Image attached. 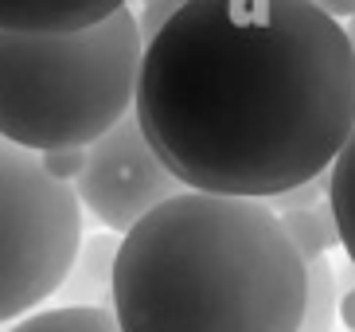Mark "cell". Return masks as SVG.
I'll list each match as a JSON object with an SVG mask.
<instances>
[{
	"instance_id": "1",
	"label": "cell",
	"mask_w": 355,
	"mask_h": 332,
	"mask_svg": "<svg viewBox=\"0 0 355 332\" xmlns=\"http://www.w3.org/2000/svg\"><path fill=\"white\" fill-rule=\"evenodd\" d=\"M133 122L180 188L270 199L355 133V55L313 0H188L145 43Z\"/></svg>"
},
{
	"instance_id": "2",
	"label": "cell",
	"mask_w": 355,
	"mask_h": 332,
	"mask_svg": "<svg viewBox=\"0 0 355 332\" xmlns=\"http://www.w3.org/2000/svg\"><path fill=\"white\" fill-rule=\"evenodd\" d=\"M304 262L258 199L180 192L121 235L117 332H297Z\"/></svg>"
},
{
	"instance_id": "3",
	"label": "cell",
	"mask_w": 355,
	"mask_h": 332,
	"mask_svg": "<svg viewBox=\"0 0 355 332\" xmlns=\"http://www.w3.org/2000/svg\"><path fill=\"white\" fill-rule=\"evenodd\" d=\"M141 55L125 4L74 35L0 31V141L35 156L90 149L133 114Z\"/></svg>"
},
{
	"instance_id": "4",
	"label": "cell",
	"mask_w": 355,
	"mask_h": 332,
	"mask_svg": "<svg viewBox=\"0 0 355 332\" xmlns=\"http://www.w3.org/2000/svg\"><path fill=\"white\" fill-rule=\"evenodd\" d=\"M83 242V208L71 184L40 156L0 141V324L40 313L63 285Z\"/></svg>"
},
{
	"instance_id": "5",
	"label": "cell",
	"mask_w": 355,
	"mask_h": 332,
	"mask_svg": "<svg viewBox=\"0 0 355 332\" xmlns=\"http://www.w3.org/2000/svg\"><path fill=\"white\" fill-rule=\"evenodd\" d=\"M180 192L184 188L172 180V172L148 149L133 114L121 117L110 133L98 137L94 145L86 149V168L83 176L74 180L78 208H86L94 215V223H102L117 239L129 235L160 204L176 199Z\"/></svg>"
},
{
	"instance_id": "6",
	"label": "cell",
	"mask_w": 355,
	"mask_h": 332,
	"mask_svg": "<svg viewBox=\"0 0 355 332\" xmlns=\"http://www.w3.org/2000/svg\"><path fill=\"white\" fill-rule=\"evenodd\" d=\"M117 247H121V239L110 235V231L83 235V242L74 250L71 270H67L63 285L55 293V305H59V309H102V313H110V305H114Z\"/></svg>"
},
{
	"instance_id": "7",
	"label": "cell",
	"mask_w": 355,
	"mask_h": 332,
	"mask_svg": "<svg viewBox=\"0 0 355 332\" xmlns=\"http://www.w3.org/2000/svg\"><path fill=\"white\" fill-rule=\"evenodd\" d=\"M117 4H51V0H8L0 4V31L12 35H74L98 28Z\"/></svg>"
},
{
	"instance_id": "8",
	"label": "cell",
	"mask_w": 355,
	"mask_h": 332,
	"mask_svg": "<svg viewBox=\"0 0 355 332\" xmlns=\"http://www.w3.org/2000/svg\"><path fill=\"white\" fill-rule=\"evenodd\" d=\"M328 211L336 219V235L347 262L355 266V133L328 168Z\"/></svg>"
},
{
	"instance_id": "9",
	"label": "cell",
	"mask_w": 355,
	"mask_h": 332,
	"mask_svg": "<svg viewBox=\"0 0 355 332\" xmlns=\"http://www.w3.org/2000/svg\"><path fill=\"white\" fill-rule=\"evenodd\" d=\"M282 219V231L285 239L293 242V250L301 254V262H316L324 258L332 247H340V235H336V219L328 211V199L316 204V208H304V211H285Z\"/></svg>"
},
{
	"instance_id": "10",
	"label": "cell",
	"mask_w": 355,
	"mask_h": 332,
	"mask_svg": "<svg viewBox=\"0 0 355 332\" xmlns=\"http://www.w3.org/2000/svg\"><path fill=\"white\" fill-rule=\"evenodd\" d=\"M336 305H340V281L328 258L304 262V313L297 332H332Z\"/></svg>"
},
{
	"instance_id": "11",
	"label": "cell",
	"mask_w": 355,
	"mask_h": 332,
	"mask_svg": "<svg viewBox=\"0 0 355 332\" xmlns=\"http://www.w3.org/2000/svg\"><path fill=\"white\" fill-rule=\"evenodd\" d=\"M8 332H117V324L102 309H59V305H51V309L24 317Z\"/></svg>"
},
{
	"instance_id": "12",
	"label": "cell",
	"mask_w": 355,
	"mask_h": 332,
	"mask_svg": "<svg viewBox=\"0 0 355 332\" xmlns=\"http://www.w3.org/2000/svg\"><path fill=\"white\" fill-rule=\"evenodd\" d=\"M324 199H328V176L309 180V184L293 188V192H285V196L270 199L266 208H270L273 215H285V211H304V208H316V204H324Z\"/></svg>"
},
{
	"instance_id": "13",
	"label": "cell",
	"mask_w": 355,
	"mask_h": 332,
	"mask_svg": "<svg viewBox=\"0 0 355 332\" xmlns=\"http://www.w3.org/2000/svg\"><path fill=\"white\" fill-rule=\"evenodd\" d=\"M40 165H43V172H47L51 180L74 188V180L83 176V168H86V149H55V153L40 156Z\"/></svg>"
},
{
	"instance_id": "14",
	"label": "cell",
	"mask_w": 355,
	"mask_h": 332,
	"mask_svg": "<svg viewBox=\"0 0 355 332\" xmlns=\"http://www.w3.org/2000/svg\"><path fill=\"white\" fill-rule=\"evenodd\" d=\"M176 0H153V4H145L141 12H133V20H137V31H141V43H148L153 35H157L160 28H164L172 16H176Z\"/></svg>"
},
{
	"instance_id": "15",
	"label": "cell",
	"mask_w": 355,
	"mask_h": 332,
	"mask_svg": "<svg viewBox=\"0 0 355 332\" xmlns=\"http://www.w3.org/2000/svg\"><path fill=\"white\" fill-rule=\"evenodd\" d=\"M320 12L328 16V20H355V0H324Z\"/></svg>"
},
{
	"instance_id": "16",
	"label": "cell",
	"mask_w": 355,
	"mask_h": 332,
	"mask_svg": "<svg viewBox=\"0 0 355 332\" xmlns=\"http://www.w3.org/2000/svg\"><path fill=\"white\" fill-rule=\"evenodd\" d=\"M336 321H344L347 329L355 332V285L344 293V297H340V305H336Z\"/></svg>"
},
{
	"instance_id": "17",
	"label": "cell",
	"mask_w": 355,
	"mask_h": 332,
	"mask_svg": "<svg viewBox=\"0 0 355 332\" xmlns=\"http://www.w3.org/2000/svg\"><path fill=\"white\" fill-rule=\"evenodd\" d=\"M344 31H347V43H352V55H355V20H347Z\"/></svg>"
}]
</instances>
